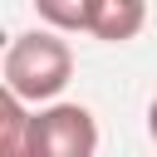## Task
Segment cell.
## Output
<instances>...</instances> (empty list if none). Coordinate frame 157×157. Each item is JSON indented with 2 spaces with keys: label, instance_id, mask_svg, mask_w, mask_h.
Segmentation results:
<instances>
[{
  "label": "cell",
  "instance_id": "cell-1",
  "mask_svg": "<svg viewBox=\"0 0 157 157\" xmlns=\"http://www.w3.org/2000/svg\"><path fill=\"white\" fill-rule=\"evenodd\" d=\"M0 74H5V88L20 93L25 103H54L74 78V54L54 29H25L10 39Z\"/></svg>",
  "mask_w": 157,
  "mask_h": 157
},
{
  "label": "cell",
  "instance_id": "cell-3",
  "mask_svg": "<svg viewBox=\"0 0 157 157\" xmlns=\"http://www.w3.org/2000/svg\"><path fill=\"white\" fill-rule=\"evenodd\" d=\"M142 25H147V0H93V20H88L93 39L128 44L142 34Z\"/></svg>",
  "mask_w": 157,
  "mask_h": 157
},
{
  "label": "cell",
  "instance_id": "cell-6",
  "mask_svg": "<svg viewBox=\"0 0 157 157\" xmlns=\"http://www.w3.org/2000/svg\"><path fill=\"white\" fill-rule=\"evenodd\" d=\"M147 132H152V142H157V98H152V108H147Z\"/></svg>",
  "mask_w": 157,
  "mask_h": 157
},
{
  "label": "cell",
  "instance_id": "cell-2",
  "mask_svg": "<svg viewBox=\"0 0 157 157\" xmlns=\"http://www.w3.org/2000/svg\"><path fill=\"white\" fill-rule=\"evenodd\" d=\"M98 123L83 103H49L29 118V157H93Z\"/></svg>",
  "mask_w": 157,
  "mask_h": 157
},
{
  "label": "cell",
  "instance_id": "cell-5",
  "mask_svg": "<svg viewBox=\"0 0 157 157\" xmlns=\"http://www.w3.org/2000/svg\"><path fill=\"white\" fill-rule=\"evenodd\" d=\"M34 10L54 29H88L93 20V0H34Z\"/></svg>",
  "mask_w": 157,
  "mask_h": 157
},
{
  "label": "cell",
  "instance_id": "cell-4",
  "mask_svg": "<svg viewBox=\"0 0 157 157\" xmlns=\"http://www.w3.org/2000/svg\"><path fill=\"white\" fill-rule=\"evenodd\" d=\"M29 118L34 113H25V98L5 88L0 98V147L5 152H29Z\"/></svg>",
  "mask_w": 157,
  "mask_h": 157
}]
</instances>
